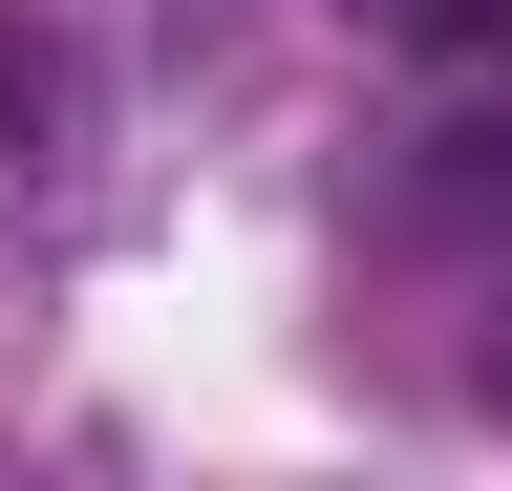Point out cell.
<instances>
[{
    "label": "cell",
    "mask_w": 512,
    "mask_h": 491,
    "mask_svg": "<svg viewBox=\"0 0 512 491\" xmlns=\"http://www.w3.org/2000/svg\"><path fill=\"white\" fill-rule=\"evenodd\" d=\"M427 214H448V257H470V406H512V107H491V129H448Z\"/></svg>",
    "instance_id": "1"
},
{
    "label": "cell",
    "mask_w": 512,
    "mask_h": 491,
    "mask_svg": "<svg viewBox=\"0 0 512 491\" xmlns=\"http://www.w3.org/2000/svg\"><path fill=\"white\" fill-rule=\"evenodd\" d=\"M384 43H406V65H448L470 107H512V0H363Z\"/></svg>",
    "instance_id": "2"
},
{
    "label": "cell",
    "mask_w": 512,
    "mask_h": 491,
    "mask_svg": "<svg viewBox=\"0 0 512 491\" xmlns=\"http://www.w3.org/2000/svg\"><path fill=\"white\" fill-rule=\"evenodd\" d=\"M43 129H64V65H43V43H0V171H43Z\"/></svg>",
    "instance_id": "3"
}]
</instances>
